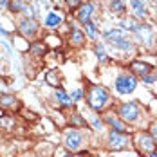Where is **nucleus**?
<instances>
[{
    "label": "nucleus",
    "mask_w": 157,
    "mask_h": 157,
    "mask_svg": "<svg viewBox=\"0 0 157 157\" xmlns=\"http://www.w3.org/2000/svg\"><path fill=\"white\" fill-rule=\"evenodd\" d=\"M110 103V94L109 90L101 85H90L87 90V105L94 112H101L107 109V105Z\"/></svg>",
    "instance_id": "f257e3e1"
},
{
    "label": "nucleus",
    "mask_w": 157,
    "mask_h": 157,
    "mask_svg": "<svg viewBox=\"0 0 157 157\" xmlns=\"http://www.w3.org/2000/svg\"><path fill=\"white\" fill-rule=\"evenodd\" d=\"M22 38L25 40H36L38 34H40V24L36 18H27V16H22L18 22H16V29H15Z\"/></svg>",
    "instance_id": "f03ea898"
},
{
    "label": "nucleus",
    "mask_w": 157,
    "mask_h": 157,
    "mask_svg": "<svg viewBox=\"0 0 157 157\" xmlns=\"http://www.w3.org/2000/svg\"><path fill=\"white\" fill-rule=\"evenodd\" d=\"M136 87H137V76H134L132 72H121L114 81V89L119 94H132Z\"/></svg>",
    "instance_id": "7ed1b4c3"
},
{
    "label": "nucleus",
    "mask_w": 157,
    "mask_h": 157,
    "mask_svg": "<svg viewBox=\"0 0 157 157\" xmlns=\"http://www.w3.org/2000/svg\"><path fill=\"white\" fill-rule=\"evenodd\" d=\"M117 116L125 121L126 125H128V123H136V121L139 119V116H141V107H139L136 101H126V103H123V105L119 107Z\"/></svg>",
    "instance_id": "20e7f679"
},
{
    "label": "nucleus",
    "mask_w": 157,
    "mask_h": 157,
    "mask_svg": "<svg viewBox=\"0 0 157 157\" xmlns=\"http://www.w3.org/2000/svg\"><path fill=\"white\" fill-rule=\"evenodd\" d=\"M0 109L6 112H20L22 110V103L15 94L9 92H0Z\"/></svg>",
    "instance_id": "39448f33"
},
{
    "label": "nucleus",
    "mask_w": 157,
    "mask_h": 157,
    "mask_svg": "<svg viewBox=\"0 0 157 157\" xmlns=\"http://www.w3.org/2000/svg\"><path fill=\"white\" fill-rule=\"evenodd\" d=\"M128 144H130V136H126V132H116V130H112L109 134L110 150H123Z\"/></svg>",
    "instance_id": "423d86ee"
},
{
    "label": "nucleus",
    "mask_w": 157,
    "mask_h": 157,
    "mask_svg": "<svg viewBox=\"0 0 157 157\" xmlns=\"http://www.w3.org/2000/svg\"><path fill=\"white\" fill-rule=\"evenodd\" d=\"M128 71L134 76L143 78V76H146V74H150L154 71V65L148 63V62H143V60H132V62L128 63Z\"/></svg>",
    "instance_id": "0eeeda50"
},
{
    "label": "nucleus",
    "mask_w": 157,
    "mask_h": 157,
    "mask_svg": "<svg viewBox=\"0 0 157 157\" xmlns=\"http://www.w3.org/2000/svg\"><path fill=\"white\" fill-rule=\"evenodd\" d=\"M63 144H65L67 150L74 152V150H78L79 146L83 144V136H81L79 132H76V128H71V130L65 134V137H63Z\"/></svg>",
    "instance_id": "6e6552de"
},
{
    "label": "nucleus",
    "mask_w": 157,
    "mask_h": 157,
    "mask_svg": "<svg viewBox=\"0 0 157 157\" xmlns=\"http://www.w3.org/2000/svg\"><path fill=\"white\" fill-rule=\"evenodd\" d=\"M94 4L92 2H85V4H81L78 9H76V20H78L81 25H85V24H89L90 20H92V15H94Z\"/></svg>",
    "instance_id": "1a4fd4ad"
},
{
    "label": "nucleus",
    "mask_w": 157,
    "mask_h": 157,
    "mask_svg": "<svg viewBox=\"0 0 157 157\" xmlns=\"http://www.w3.org/2000/svg\"><path fill=\"white\" fill-rule=\"evenodd\" d=\"M155 146H157V143L154 141V137L150 134L141 132L137 136V148H139L141 154H152V152H155Z\"/></svg>",
    "instance_id": "9d476101"
},
{
    "label": "nucleus",
    "mask_w": 157,
    "mask_h": 157,
    "mask_svg": "<svg viewBox=\"0 0 157 157\" xmlns=\"http://www.w3.org/2000/svg\"><path fill=\"white\" fill-rule=\"evenodd\" d=\"M27 52L31 54L33 58H44L49 52V45L45 40H31L29 42V47H27Z\"/></svg>",
    "instance_id": "9b49d317"
},
{
    "label": "nucleus",
    "mask_w": 157,
    "mask_h": 157,
    "mask_svg": "<svg viewBox=\"0 0 157 157\" xmlns=\"http://www.w3.org/2000/svg\"><path fill=\"white\" fill-rule=\"evenodd\" d=\"M85 31H81L76 25H71V31H69V36H67V44L71 47H83L85 45Z\"/></svg>",
    "instance_id": "f8f14e48"
},
{
    "label": "nucleus",
    "mask_w": 157,
    "mask_h": 157,
    "mask_svg": "<svg viewBox=\"0 0 157 157\" xmlns=\"http://www.w3.org/2000/svg\"><path fill=\"white\" fill-rule=\"evenodd\" d=\"M103 121L107 123L109 126H112L116 132H128V128H126V123L117 116V114H112V112H109V114H105L103 116Z\"/></svg>",
    "instance_id": "ddd939ff"
},
{
    "label": "nucleus",
    "mask_w": 157,
    "mask_h": 157,
    "mask_svg": "<svg viewBox=\"0 0 157 157\" xmlns=\"http://www.w3.org/2000/svg\"><path fill=\"white\" fill-rule=\"evenodd\" d=\"M54 98H56V101H58V105H60L62 109H72V107H74V99L67 94L62 87L54 89Z\"/></svg>",
    "instance_id": "4468645a"
},
{
    "label": "nucleus",
    "mask_w": 157,
    "mask_h": 157,
    "mask_svg": "<svg viewBox=\"0 0 157 157\" xmlns=\"http://www.w3.org/2000/svg\"><path fill=\"white\" fill-rule=\"evenodd\" d=\"M63 22V15L56 9V11H49L47 15H45V27H49V29H58L60 25H62Z\"/></svg>",
    "instance_id": "2eb2a0df"
},
{
    "label": "nucleus",
    "mask_w": 157,
    "mask_h": 157,
    "mask_svg": "<svg viewBox=\"0 0 157 157\" xmlns=\"http://www.w3.org/2000/svg\"><path fill=\"white\" fill-rule=\"evenodd\" d=\"M136 34L141 38L143 42H146V44H152V40H154V29L150 25H139V29H137Z\"/></svg>",
    "instance_id": "dca6fc26"
},
{
    "label": "nucleus",
    "mask_w": 157,
    "mask_h": 157,
    "mask_svg": "<svg viewBox=\"0 0 157 157\" xmlns=\"http://www.w3.org/2000/svg\"><path fill=\"white\" fill-rule=\"evenodd\" d=\"M110 44H112L114 49H119V51H125V52H128V51L134 49V44H132L128 38H116V40H112Z\"/></svg>",
    "instance_id": "f3484780"
},
{
    "label": "nucleus",
    "mask_w": 157,
    "mask_h": 157,
    "mask_svg": "<svg viewBox=\"0 0 157 157\" xmlns=\"http://www.w3.org/2000/svg\"><path fill=\"white\" fill-rule=\"evenodd\" d=\"M130 6H132V9H134V13H136V18H146L148 15V11H146V7H144V4H143L141 0H130Z\"/></svg>",
    "instance_id": "a211bd4d"
},
{
    "label": "nucleus",
    "mask_w": 157,
    "mask_h": 157,
    "mask_svg": "<svg viewBox=\"0 0 157 157\" xmlns=\"http://www.w3.org/2000/svg\"><path fill=\"white\" fill-rule=\"evenodd\" d=\"M67 123L71 125V128H87V121L83 119V116L78 114V112L71 114V117L67 119Z\"/></svg>",
    "instance_id": "6ab92c4d"
},
{
    "label": "nucleus",
    "mask_w": 157,
    "mask_h": 157,
    "mask_svg": "<svg viewBox=\"0 0 157 157\" xmlns=\"http://www.w3.org/2000/svg\"><path fill=\"white\" fill-rule=\"evenodd\" d=\"M45 83L51 85V87H54V89L62 87V81H60V74H58V71H47V72H45Z\"/></svg>",
    "instance_id": "aec40b11"
},
{
    "label": "nucleus",
    "mask_w": 157,
    "mask_h": 157,
    "mask_svg": "<svg viewBox=\"0 0 157 157\" xmlns=\"http://www.w3.org/2000/svg\"><path fill=\"white\" fill-rule=\"evenodd\" d=\"M15 117L13 116H2L0 117V130H4V132H13L15 130Z\"/></svg>",
    "instance_id": "412c9836"
},
{
    "label": "nucleus",
    "mask_w": 157,
    "mask_h": 157,
    "mask_svg": "<svg viewBox=\"0 0 157 157\" xmlns=\"http://www.w3.org/2000/svg\"><path fill=\"white\" fill-rule=\"evenodd\" d=\"M110 9H112V13H114V15L123 16L126 13L125 0H110Z\"/></svg>",
    "instance_id": "4be33fe9"
},
{
    "label": "nucleus",
    "mask_w": 157,
    "mask_h": 157,
    "mask_svg": "<svg viewBox=\"0 0 157 157\" xmlns=\"http://www.w3.org/2000/svg\"><path fill=\"white\" fill-rule=\"evenodd\" d=\"M139 22H136L134 18H123L121 20V29H125V31H130V33H137L139 29Z\"/></svg>",
    "instance_id": "5701e85b"
},
{
    "label": "nucleus",
    "mask_w": 157,
    "mask_h": 157,
    "mask_svg": "<svg viewBox=\"0 0 157 157\" xmlns=\"http://www.w3.org/2000/svg\"><path fill=\"white\" fill-rule=\"evenodd\" d=\"M103 36L112 42V40H116V38H126V31L125 29H107V31L103 33Z\"/></svg>",
    "instance_id": "b1692460"
},
{
    "label": "nucleus",
    "mask_w": 157,
    "mask_h": 157,
    "mask_svg": "<svg viewBox=\"0 0 157 157\" xmlns=\"http://www.w3.org/2000/svg\"><path fill=\"white\" fill-rule=\"evenodd\" d=\"M25 4H27V0H11V2H9V13H13V15H22V9H24Z\"/></svg>",
    "instance_id": "393cba45"
},
{
    "label": "nucleus",
    "mask_w": 157,
    "mask_h": 157,
    "mask_svg": "<svg viewBox=\"0 0 157 157\" xmlns=\"http://www.w3.org/2000/svg\"><path fill=\"white\" fill-rule=\"evenodd\" d=\"M83 27H85V34H87L90 40H96V36H98V27H96L94 22L90 20V22H89V24H85Z\"/></svg>",
    "instance_id": "a878e982"
},
{
    "label": "nucleus",
    "mask_w": 157,
    "mask_h": 157,
    "mask_svg": "<svg viewBox=\"0 0 157 157\" xmlns=\"http://www.w3.org/2000/svg\"><path fill=\"white\" fill-rule=\"evenodd\" d=\"M94 52H96V56H98V60H99V62H107V60H109V56H107V52H105L103 44H96V45H94Z\"/></svg>",
    "instance_id": "bb28decb"
},
{
    "label": "nucleus",
    "mask_w": 157,
    "mask_h": 157,
    "mask_svg": "<svg viewBox=\"0 0 157 157\" xmlns=\"http://www.w3.org/2000/svg\"><path fill=\"white\" fill-rule=\"evenodd\" d=\"M63 2H65V6H67L69 11H76L79 6L83 4V0H63Z\"/></svg>",
    "instance_id": "cd10ccee"
},
{
    "label": "nucleus",
    "mask_w": 157,
    "mask_h": 157,
    "mask_svg": "<svg viewBox=\"0 0 157 157\" xmlns=\"http://www.w3.org/2000/svg\"><path fill=\"white\" fill-rule=\"evenodd\" d=\"M141 79L144 81V83H154V81H157V72H154V71H152L150 74H146V76H143Z\"/></svg>",
    "instance_id": "c85d7f7f"
},
{
    "label": "nucleus",
    "mask_w": 157,
    "mask_h": 157,
    "mask_svg": "<svg viewBox=\"0 0 157 157\" xmlns=\"http://www.w3.org/2000/svg\"><path fill=\"white\" fill-rule=\"evenodd\" d=\"M90 121H92V126H94L96 130H99V128H101V125H103V123L99 121V117H98L96 114H92V116H90Z\"/></svg>",
    "instance_id": "c756f323"
},
{
    "label": "nucleus",
    "mask_w": 157,
    "mask_h": 157,
    "mask_svg": "<svg viewBox=\"0 0 157 157\" xmlns=\"http://www.w3.org/2000/svg\"><path fill=\"white\" fill-rule=\"evenodd\" d=\"M71 98H72L74 101H79V99L83 98V90H81V89H78V90H74V92L71 94Z\"/></svg>",
    "instance_id": "7c9ffc66"
},
{
    "label": "nucleus",
    "mask_w": 157,
    "mask_h": 157,
    "mask_svg": "<svg viewBox=\"0 0 157 157\" xmlns=\"http://www.w3.org/2000/svg\"><path fill=\"white\" fill-rule=\"evenodd\" d=\"M9 2L11 0H0V11H9Z\"/></svg>",
    "instance_id": "2f4dec72"
},
{
    "label": "nucleus",
    "mask_w": 157,
    "mask_h": 157,
    "mask_svg": "<svg viewBox=\"0 0 157 157\" xmlns=\"http://www.w3.org/2000/svg\"><path fill=\"white\" fill-rule=\"evenodd\" d=\"M0 34H2V36H6V38H11V36L15 34V31H7V29H4V27L0 25Z\"/></svg>",
    "instance_id": "473e14b6"
},
{
    "label": "nucleus",
    "mask_w": 157,
    "mask_h": 157,
    "mask_svg": "<svg viewBox=\"0 0 157 157\" xmlns=\"http://www.w3.org/2000/svg\"><path fill=\"white\" fill-rule=\"evenodd\" d=\"M150 136L154 137V141L157 143V123H154V125L150 126Z\"/></svg>",
    "instance_id": "72a5a7b5"
},
{
    "label": "nucleus",
    "mask_w": 157,
    "mask_h": 157,
    "mask_svg": "<svg viewBox=\"0 0 157 157\" xmlns=\"http://www.w3.org/2000/svg\"><path fill=\"white\" fill-rule=\"evenodd\" d=\"M25 119H29V121H36V114H33V112H25V116H24Z\"/></svg>",
    "instance_id": "f704fd0d"
},
{
    "label": "nucleus",
    "mask_w": 157,
    "mask_h": 157,
    "mask_svg": "<svg viewBox=\"0 0 157 157\" xmlns=\"http://www.w3.org/2000/svg\"><path fill=\"white\" fill-rule=\"evenodd\" d=\"M150 157H157V152H152V154H148Z\"/></svg>",
    "instance_id": "c9c22d12"
},
{
    "label": "nucleus",
    "mask_w": 157,
    "mask_h": 157,
    "mask_svg": "<svg viewBox=\"0 0 157 157\" xmlns=\"http://www.w3.org/2000/svg\"><path fill=\"white\" fill-rule=\"evenodd\" d=\"M63 157H74V155H72V154H65Z\"/></svg>",
    "instance_id": "e433bc0d"
},
{
    "label": "nucleus",
    "mask_w": 157,
    "mask_h": 157,
    "mask_svg": "<svg viewBox=\"0 0 157 157\" xmlns=\"http://www.w3.org/2000/svg\"><path fill=\"white\" fill-rule=\"evenodd\" d=\"M4 112H6V110H2V109H0V117H2V116H4Z\"/></svg>",
    "instance_id": "4c0bfd02"
},
{
    "label": "nucleus",
    "mask_w": 157,
    "mask_h": 157,
    "mask_svg": "<svg viewBox=\"0 0 157 157\" xmlns=\"http://www.w3.org/2000/svg\"><path fill=\"white\" fill-rule=\"evenodd\" d=\"M74 157H85V154H79V155H74Z\"/></svg>",
    "instance_id": "58836bf2"
},
{
    "label": "nucleus",
    "mask_w": 157,
    "mask_h": 157,
    "mask_svg": "<svg viewBox=\"0 0 157 157\" xmlns=\"http://www.w3.org/2000/svg\"><path fill=\"white\" fill-rule=\"evenodd\" d=\"M152 2H154V6H155V7H157V0H152Z\"/></svg>",
    "instance_id": "ea45409f"
}]
</instances>
